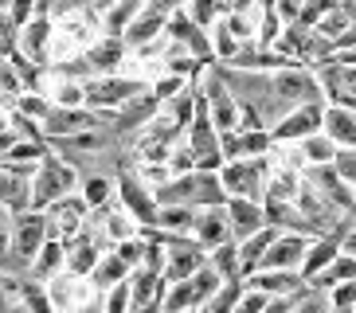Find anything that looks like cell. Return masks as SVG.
I'll return each instance as SVG.
<instances>
[{
    "mask_svg": "<svg viewBox=\"0 0 356 313\" xmlns=\"http://www.w3.org/2000/svg\"><path fill=\"white\" fill-rule=\"evenodd\" d=\"M227 188L220 172H188V177H172L168 184L157 188V204H184V208H223L227 204Z\"/></svg>",
    "mask_w": 356,
    "mask_h": 313,
    "instance_id": "1",
    "label": "cell"
},
{
    "mask_svg": "<svg viewBox=\"0 0 356 313\" xmlns=\"http://www.w3.org/2000/svg\"><path fill=\"white\" fill-rule=\"evenodd\" d=\"M79 180H83L79 177V168H74L67 156H59L55 149H47V156H43L40 168L32 172V208L47 211L55 200L79 192Z\"/></svg>",
    "mask_w": 356,
    "mask_h": 313,
    "instance_id": "2",
    "label": "cell"
},
{
    "mask_svg": "<svg viewBox=\"0 0 356 313\" xmlns=\"http://www.w3.org/2000/svg\"><path fill=\"white\" fill-rule=\"evenodd\" d=\"M51 239V227H47V211H20V216L12 219V274H20L28 278L32 271L35 255L43 250V243Z\"/></svg>",
    "mask_w": 356,
    "mask_h": 313,
    "instance_id": "3",
    "label": "cell"
},
{
    "mask_svg": "<svg viewBox=\"0 0 356 313\" xmlns=\"http://www.w3.org/2000/svg\"><path fill=\"white\" fill-rule=\"evenodd\" d=\"M118 204L129 211V216L137 219V227L141 231H153V223H157V211H161V204H157V192L145 184V180L137 177L134 168H122L118 172Z\"/></svg>",
    "mask_w": 356,
    "mask_h": 313,
    "instance_id": "4",
    "label": "cell"
},
{
    "mask_svg": "<svg viewBox=\"0 0 356 313\" xmlns=\"http://www.w3.org/2000/svg\"><path fill=\"white\" fill-rule=\"evenodd\" d=\"M149 86L141 79H122V74H95L86 83V106L90 110H102V114H114L126 102H134L137 94H145Z\"/></svg>",
    "mask_w": 356,
    "mask_h": 313,
    "instance_id": "5",
    "label": "cell"
},
{
    "mask_svg": "<svg viewBox=\"0 0 356 313\" xmlns=\"http://www.w3.org/2000/svg\"><path fill=\"white\" fill-rule=\"evenodd\" d=\"M220 180L227 188V196H243V200H262L266 196V156H239L227 161L220 168Z\"/></svg>",
    "mask_w": 356,
    "mask_h": 313,
    "instance_id": "6",
    "label": "cell"
},
{
    "mask_svg": "<svg viewBox=\"0 0 356 313\" xmlns=\"http://www.w3.org/2000/svg\"><path fill=\"white\" fill-rule=\"evenodd\" d=\"M302 180L309 188H317V192H321V196L329 200L341 216H353V211H356V188L348 184L333 165H309V168H302Z\"/></svg>",
    "mask_w": 356,
    "mask_h": 313,
    "instance_id": "7",
    "label": "cell"
},
{
    "mask_svg": "<svg viewBox=\"0 0 356 313\" xmlns=\"http://www.w3.org/2000/svg\"><path fill=\"white\" fill-rule=\"evenodd\" d=\"M51 40H55V20L35 12L32 20L16 31V51L32 59L35 67H51Z\"/></svg>",
    "mask_w": 356,
    "mask_h": 313,
    "instance_id": "8",
    "label": "cell"
},
{
    "mask_svg": "<svg viewBox=\"0 0 356 313\" xmlns=\"http://www.w3.org/2000/svg\"><path fill=\"white\" fill-rule=\"evenodd\" d=\"M102 231H95V219L86 223V231H79L74 239H67V274H74V278H90L98 266V259H102Z\"/></svg>",
    "mask_w": 356,
    "mask_h": 313,
    "instance_id": "9",
    "label": "cell"
},
{
    "mask_svg": "<svg viewBox=\"0 0 356 313\" xmlns=\"http://www.w3.org/2000/svg\"><path fill=\"white\" fill-rule=\"evenodd\" d=\"M90 208H86V200L79 196V192H71V196L55 200L51 208H47V227H51V239H74L79 231H86V223H90Z\"/></svg>",
    "mask_w": 356,
    "mask_h": 313,
    "instance_id": "10",
    "label": "cell"
},
{
    "mask_svg": "<svg viewBox=\"0 0 356 313\" xmlns=\"http://www.w3.org/2000/svg\"><path fill=\"white\" fill-rule=\"evenodd\" d=\"M309 243H314V235H293V231H282V235L270 243V250L262 255L259 271H298V274H302V262H305Z\"/></svg>",
    "mask_w": 356,
    "mask_h": 313,
    "instance_id": "11",
    "label": "cell"
},
{
    "mask_svg": "<svg viewBox=\"0 0 356 313\" xmlns=\"http://www.w3.org/2000/svg\"><path fill=\"white\" fill-rule=\"evenodd\" d=\"M325 129V102H309V106H298L282 122L270 129L274 141H305V137H314Z\"/></svg>",
    "mask_w": 356,
    "mask_h": 313,
    "instance_id": "12",
    "label": "cell"
},
{
    "mask_svg": "<svg viewBox=\"0 0 356 313\" xmlns=\"http://www.w3.org/2000/svg\"><path fill=\"white\" fill-rule=\"evenodd\" d=\"M227 219H231V235H235V243L259 235L262 227H270V223H266V211H262V200L231 196L227 200Z\"/></svg>",
    "mask_w": 356,
    "mask_h": 313,
    "instance_id": "13",
    "label": "cell"
},
{
    "mask_svg": "<svg viewBox=\"0 0 356 313\" xmlns=\"http://www.w3.org/2000/svg\"><path fill=\"white\" fill-rule=\"evenodd\" d=\"M243 286H247V290L270 294V298H293V294H302L309 282H305L298 271H254V274L243 278Z\"/></svg>",
    "mask_w": 356,
    "mask_h": 313,
    "instance_id": "14",
    "label": "cell"
},
{
    "mask_svg": "<svg viewBox=\"0 0 356 313\" xmlns=\"http://www.w3.org/2000/svg\"><path fill=\"white\" fill-rule=\"evenodd\" d=\"M192 239L208 250V255H211L216 247H223V243L235 239V235H231V219H227V204H223V208H204V211H200Z\"/></svg>",
    "mask_w": 356,
    "mask_h": 313,
    "instance_id": "15",
    "label": "cell"
},
{
    "mask_svg": "<svg viewBox=\"0 0 356 313\" xmlns=\"http://www.w3.org/2000/svg\"><path fill=\"white\" fill-rule=\"evenodd\" d=\"M0 204L8 211H16V216L32 208V172L0 165Z\"/></svg>",
    "mask_w": 356,
    "mask_h": 313,
    "instance_id": "16",
    "label": "cell"
},
{
    "mask_svg": "<svg viewBox=\"0 0 356 313\" xmlns=\"http://www.w3.org/2000/svg\"><path fill=\"white\" fill-rule=\"evenodd\" d=\"M165 28H168V16H161V12H153V8H141L134 16V24L126 28V47L129 51H141V47H149L153 40H161L165 35Z\"/></svg>",
    "mask_w": 356,
    "mask_h": 313,
    "instance_id": "17",
    "label": "cell"
},
{
    "mask_svg": "<svg viewBox=\"0 0 356 313\" xmlns=\"http://www.w3.org/2000/svg\"><path fill=\"white\" fill-rule=\"evenodd\" d=\"M126 40L122 35H102V40H95V47L83 55L86 63H90V71L95 74H118V67H122V59H126Z\"/></svg>",
    "mask_w": 356,
    "mask_h": 313,
    "instance_id": "18",
    "label": "cell"
},
{
    "mask_svg": "<svg viewBox=\"0 0 356 313\" xmlns=\"http://www.w3.org/2000/svg\"><path fill=\"white\" fill-rule=\"evenodd\" d=\"M59 274H67V243L63 239H47V243H43V250L35 255L28 278L51 282V278H59Z\"/></svg>",
    "mask_w": 356,
    "mask_h": 313,
    "instance_id": "19",
    "label": "cell"
},
{
    "mask_svg": "<svg viewBox=\"0 0 356 313\" xmlns=\"http://www.w3.org/2000/svg\"><path fill=\"white\" fill-rule=\"evenodd\" d=\"M196 219H200L196 208H184V204H161L153 231H157V235H192V231H196Z\"/></svg>",
    "mask_w": 356,
    "mask_h": 313,
    "instance_id": "20",
    "label": "cell"
},
{
    "mask_svg": "<svg viewBox=\"0 0 356 313\" xmlns=\"http://www.w3.org/2000/svg\"><path fill=\"white\" fill-rule=\"evenodd\" d=\"M79 196L86 200L90 211H102V208H110V200L118 196V180L110 177V172H86V177L79 180Z\"/></svg>",
    "mask_w": 356,
    "mask_h": 313,
    "instance_id": "21",
    "label": "cell"
},
{
    "mask_svg": "<svg viewBox=\"0 0 356 313\" xmlns=\"http://www.w3.org/2000/svg\"><path fill=\"white\" fill-rule=\"evenodd\" d=\"M341 149H356V110H345V106H325V129Z\"/></svg>",
    "mask_w": 356,
    "mask_h": 313,
    "instance_id": "22",
    "label": "cell"
},
{
    "mask_svg": "<svg viewBox=\"0 0 356 313\" xmlns=\"http://www.w3.org/2000/svg\"><path fill=\"white\" fill-rule=\"evenodd\" d=\"M129 274H134V271H129L126 262L118 259L114 250H106L102 259H98L95 274H90V286H95V290H102V294H106V290H114L118 282H126Z\"/></svg>",
    "mask_w": 356,
    "mask_h": 313,
    "instance_id": "23",
    "label": "cell"
},
{
    "mask_svg": "<svg viewBox=\"0 0 356 313\" xmlns=\"http://www.w3.org/2000/svg\"><path fill=\"white\" fill-rule=\"evenodd\" d=\"M208 262H211V271L220 274L223 282H243V262H239V243L231 239V243H223V247H216L208 255Z\"/></svg>",
    "mask_w": 356,
    "mask_h": 313,
    "instance_id": "24",
    "label": "cell"
},
{
    "mask_svg": "<svg viewBox=\"0 0 356 313\" xmlns=\"http://www.w3.org/2000/svg\"><path fill=\"white\" fill-rule=\"evenodd\" d=\"M337 153H341V145H337L329 134L305 137V141H302V168H309V165H333Z\"/></svg>",
    "mask_w": 356,
    "mask_h": 313,
    "instance_id": "25",
    "label": "cell"
},
{
    "mask_svg": "<svg viewBox=\"0 0 356 313\" xmlns=\"http://www.w3.org/2000/svg\"><path fill=\"white\" fill-rule=\"evenodd\" d=\"M16 114H24V118H32V122H47V114H51V98L47 94H40V90H24L20 98H16Z\"/></svg>",
    "mask_w": 356,
    "mask_h": 313,
    "instance_id": "26",
    "label": "cell"
},
{
    "mask_svg": "<svg viewBox=\"0 0 356 313\" xmlns=\"http://www.w3.org/2000/svg\"><path fill=\"white\" fill-rule=\"evenodd\" d=\"M243 290H247L243 282H223L220 290H216V298H211L204 310H208V313H235V305H239Z\"/></svg>",
    "mask_w": 356,
    "mask_h": 313,
    "instance_id": "27",
    "label": "cell"
},
{
    "mask_svg": "<svg viewBox=\"0 0 356 313\" xmlns=\"http://www.w3.org/2000/svg\"><path fill=\"white\" fill-rule=\"evenodd\" d=\"M290 313H333V302H329V294L317 290V286H305L298 294V302H293Z\"/></svg>",
    "mask_w": 356,
    "mask_h": 313,
    "instance_id": "28",
    "label": "cell"
},
{
    "mask_svg": "<svg viewBox=\"0 0 356 313\" xmlns=\"http://www.w3.org/2000/svg\"><path fill=\"white\" fill-rule=\"evenodd\" d=\"M239 145H243V156H266L274 137L270 129H239Z\"/></svg>",
    "mask_w": 356,
    "mask_h": 313,
    "instance_id": "29",
    "label": "cell"
},
{
    "mask_svg": "<svg viewBox=\"0 0 356 313\" xmlns=\"http://www.w3.org/2000/svg\"><path fill=\"white\" fill-rule=\"evenodd\" d=\"M12 219L16 211L0 204V274H12Z\"/></svg>",
    "mask_w": 356,
    "mask_h": 313,
    "instance_id": "30",
    "label": "cell"
},
{
    "mask_svg": "<svg viewBox=\"0 0 356 313\" xmlns=\"http://www.w3.org/2000/svg\"><path fill=\"white\" fill-rule=\"evenodd\" d=\"M102 313H134V298H129V278L118 282L114 290H106Z\"/></svg>",
    "mask_w": 356,
    "mask_h": 313,
    "instance_id": "31",
    "label": "cell"
},
{
    "mask_svg": "<svg viewBox=\"0 0 356 313\" xmlns=\"http://www.w3.org/2000/svg\"><path fill=\"white\" fill-rule=\"evenodd\" d=\"M149 90L157 94V102L165 106V102H172L180 90H188V79H180V74H168V71H165V79H157V83L149 86Z\"/></svg>",
    "mask_w": 356,
    "mask_h": 313,
    "instance_id": "32",
    "label": "cell"
},
{
    "mask_svg": "<svg viewBox=\"0 0 356 313\" xmlns=\"http://www.w3.org/2000/svg\"><path fill=\"white\" fill-rule=\"evenodd\" d=\"M325 294H329L333 310H356V282H341V286H333Z\"/></svg>",
    "mask_w": 356,
    "mask_h": 313,
    "instance_id": "33",
    "label": "cell"
},
{
    "mask_svg": "<svg viewBox=\"0 0 356 313\" xmlns=\"http://www.w3.org/2000/svg\"><path fill=\"white\" fill-rule=\"evenodd\" d=\"M270 302H274L270 294H262V290H243V298H239V305H235V313H262Z\"/></svg>",
    "mask_w": 356,
    "mask_h": 313,
    "instance_id": "34",
    "label": "cell"
},
{
    "mask_svg": "<svg viewBox=\"0 0 356 313\" xmlns=\"http://www.w3.org/2000/svg\"><path fill=\"white\" fill-rule=\"evenodd\" d=\"M333 168L356 188V149H341V153H337V161H333Z\"/></svg>",
    "mask_w": 356,
    "mask_h": 313,
    "instance_id": "35",
    "label": "cell"
},
{
    "mask_svg": "<svg viewBox=\"0 0 356 313\" xmlns=\"http://www.w3.org/2000/svg\"><path fill=\"white\" fill-rule=\"evenodd\" d=\"M35 8H40V0H12L8 12H12V20H16V28H24V24L32 20Z\"/></svg>",
    "mask_w": 356,
    "mask_h": 313,
    "instance_id": "36",
    "label": "cell"
},
{
    "mask_svg": "<svg viewBox=\"0 0 356 313\" xmlns=\"http://www.w3.org/2000/svg\"><path fill=\"white\" fill-rule=\"evenodd\" d=\"M16 20H12V12H0V40H8V43H16Z\"/></svg>",
    "mask_w": 356,
    "mask_h": 313,
    "instance_id": "37",
    "label": "cell"
},
{
    "mask_svg": "<svg viewBox=\"0 0 356 313\" xmlns=\"http://www.w3.org/2000/svg\"><path fill=\"white\" fill-rule=\"evenodd\" d=\"M8 4H12V0H0V12H8Z\"/></svg>",
    "mask_w": 356,
    "mask_h": 313,
    "instance_id": "38",
    "label": "cell"
},
{
    "mask_svg": "<svg viewBox=\"0 0 356 313\" xmlns=\"http://www.w3.org/2000/svg\"><path fill=\"white\" fill-rule=\"evenodd\" d=\"M333 313H356V310H333Z\"/></svg>",
    "mask_w": 356,
    "mask_h": 313,
    "instance_id": "39",
    "label": "cell"
},
{
    "mask_svg": "<svg viewBox=\"0 0 356 313\" xmlns=\"http://www.w3.org/2000/svg\"><path fill=\"white\" fill-rule=\"evenodd\" d=\"M337 4H341V0H337Z\"/></svg>",
    "mask_w": 356,
    "mask_h": 313,
    "instance_id": "40",
    "label": "cell"
}]
</instances>
